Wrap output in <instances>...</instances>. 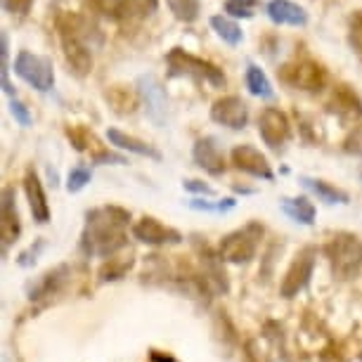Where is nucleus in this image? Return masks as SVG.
Here are the masks:
<instances>
[{
    "mask_svg": "<svg viewBox=\"0 0 362 362\" xmlns=\"http://www.w3.org/2000/svg\"><path fill=\"white\" fill-rule=\"evenodd\" d=\"M131 214L121 206H102L88 211L81 247L88 256H114L126 247V225Z\"/></svg>",
    "mask_w": 362,
    "mask_h": 362,
    "instance_id": "obj_1",
    "label": "nucleus"
},
{
    "mask_svg": "<svg viewBox=\"0 0 362 362\" xmlns=\"http://www.w3.org/2000/svg\"><path fill=\"white\" fill-rule=\"evenodd\" d=\"M57 33L66 64L76 76H88L93 71V52L88 38L98 33L95 26H90L83 17L76 15H62L57 19Z\"/></svg>",
    "mask_w": 362,
    "mask_h": 362,
    "instance_id": "obj_2",
    "label": "nucleus"
},
{
    "mask_svg": "<svg viewBox=\"0 0 362 362\" xmlns=\"http://www.w3.org/2000/svg\"><path fill=\"white\" fill-rule=\"evenodd\" d=\"M325 256L332 265V275L353 279L362 270V242L351 232H339L325 244Z\"/></svg>",
    "mask_w": 362,
    "mask_h": 362,
    "instance_id": "obj_3",
    "label": "nucleus"
},
{
    "mask_svg": "<svg viewBox=\"0 0 362 362\" xmlns=\"http://www.w3.org/2000/svg\"><path fill=\"white\" fill-rule=\"evenodd\" d=\"M166 66L170 76H185L199 83H209L214 88H225V74L223 69H218L214 62L197 57V54L182 50V47H173L166 54Z\"/></svg>",
    "mask_w": 362,
    "mask_h": 362,
    "instance_id": "obj_4",
    "label": "nucleus"
},
{
    "mask_svg": "<svg viewBox=\"0 0 362 362\" xmlns=\"http://www.w3.org/2000/svg\"><path fill=\"white\" fill-rule=\"evenodd\" d=\"M263 239V225L261 223H247L230 235H225L218 244V258L225 263H249L256 256L258 244Z\"/></svg>",
    "mask_w": 362,
    "mask_h": 362,
    "instance_id": "obj_5",
    "label": "nucleus"
},
{
    "mask_svg": "<svg viewBox=\"0 0 362 362\" xmlns=\"http://www.w3.org/2000/svg\"><path fill=\"white\" fill-rule=\"evenodd\" d=\"M277 76L284 86L305 93H320L327 86V71L322 64L313 59H293L277 69Z\"/></svg>",
    "mask_w": 362,
    "mask_h": 362,
    "instance_id": "obj_6",
    "label": "nucleus"
},
{
    "mask_svg": "<svg viewBox=\"0 0 362 362\" xmlns=\"http://www.w3.org/2000/svg\"><path fill=\"white\" fill-rule=\"evenodd\" d=\"M15 74L38 93H47L54 88V69L50 57L22 50L15 59Z\"/></svg>",
    "mask_w": 362,
    "mask_h": 362,
    "instance_id": "obj_7",
    "label": "nucleus"
},
{
    "mask_svg": "<svg viewBox=\"0 0 362 362\" xmlns=\"http://www.w3.org/2000/svg\"><path fill=\"white\" fill-rule=\"evenodd\" d=\"M315 258L317 254L313 247L300 249L298 254L293 256L289 270L284 272V279H282V284H279V293H282L284 298H293L298 291H303L305 286H308L313 270H315Z\"/></svg>",
    "mask_w": 362,
    "mask_h": 362,
    "instance_id": "obj_8",
    "label": "nucleus"
},
{
    "mask_svg": "<svg viewBox=\"0 0 362 362\" xmlns=\"http://www.w3.org/2000/svg\"><path fill=\"white\" fill-rule=\"evenodd\" d=\"M95 10L114 22H133L154 15L159 0H93Z\"/></svg>",
    "mask_w": 362,
    "mask_h": 362,
    "instance_id": "obj_9",
    "label": "nucleus"
},
{
    "mask_svg": "<svg viewBox=\"0 0 362 362\" xmlns=\"http://www.w3.org/2000/svg\"><path fill=\"white\" fill-rule=\"evenodd\" d=\"M258 133L270 149H282L291 138V124L277 107H265L258 116Z\"/></svg>",
    "mask_w": 362,
    "mask_h": 362,
    "instance_id": "obj_10",
    "label": "nucleus"
},
{
    "mask_svg": "<svg viewBox=\"0 0 362 362\" xmlns=\"http://www.w3.org/2000/svg\"><path fill=\"white\" fill-rule=\"evenodd\" d=\"M211 119L230 131H242L249 124V105L237 95H225L211 107Z\"/></svg>",
    "mask_w": 362,
    "mask_h": 362,
    "instance_id": "obj_11",
    "label": "nucleus"
},
{
    "mask_svg": "<svg viewBox=\"0 0 362 362\" xmlns=\"http://www.w3.org/2000/svg\"><path fill=\"white\" fill-rule=\"evenodd\" d=\"M133 237L142 244H149V247H168V244H180L182 235L175 228H168L161 221H156L152 216L140 218L138 223L133 225Z\"/></svg>",
    "mask_w": 362,
    "mask_h": 362,
    "instance_id": "obj_12",
    "label": "nucleus"
},
{
    "mask_svg": "<svg viewBox=\"0 0 362 362\" xmlns=\"http://www.w3.org/2000/svg\"><path fill=\"white\" fill-rule=\"evenodd\" d=\"M138 95L140 100L147 105V114L154 124H163L166 121V109H168V100H166V90L161 88L159 78L154 74H145V76L138 78Z\"/></svg>",
    "mask_w": 362,
    "mask_h": 362,
    "instance_id": "obj_13",
    "label": "nucleus"
},
{
    "mask_svg": "<svg viewBox=\"0 0 362 362\" xmlns=\"http://www.w3.org/2000/svg\"><path fill=\"white\" fill-rule=\"evenodd\" d=\"M232 163H235L237 170H242V173L251 177H258V180H272L275 177L265 154H261L251 145H237L232 149Z\"/></svg>",
    "mask_w": 362,
    "mask_h": 362,
    "instance_id": "obj_14",
    "label": "nucleus"
},
{
    "mask_svg": "<svg viewBox=\"0 0 362 362\" xmlns=\"http://www.w3.org/2000/svg\"><path fill=\"white\" fill-rule=\"evenodd\" d=\"M327 109L332 114H337L341 121L351 124V121H358L362 116V100L360 95L348 86H337L332 93L329 102H327Z\"/></svg>",
    "mask_w": 362,
    "mask_h": 362,
    "instance_id": "obj_15",
    "label": "nucleus"
},
{
    "mask_svg": "<svg viewBox=\"0 0 362 362\" xmlns=\"http://www.w3.org/2000/svg\"><path fill=\"white\" fill-rule=\"evenodd\" d=\"M192 159L202 170H206L211 175H221L225 173V156L218 149L216 138H199L194 142L192 149Z\"/></svg>",
    "mask_w": 362,
    "mask_h": 362,
    "instance_id": "obj_16",
    "label": "nucleus"
},
{
    "mask_svg": "<svg viewBox=\"0 0 362 362\" xmlns=\"http://www.w3.org/2000/svg\"><path fill=\"white\" fill-rule=\"evenodd\" d=\"M270 22H275L277 26H305L308 24V12L305 8H300L293 0H270L265 5Z\"/></svg>",
    "mask_w": 362,
    "mask_h": 362,
    "instance_id": "obj_17",
    "label": "nucleus"
},
{
    "mask_svg": "<svg viewBox=\"0 0 362 362\" xmlns=\"http://www.w3.org/2000/svg\"><path fill=\"white\" fill-rule=\"evenodd\" d=\"M24 192H26V199H29V209H31L33 221L36 223L50 221V206H47L43 182H40V177L33 173V170H29L24 177Z\"/></svg>",
    "mask_w": 362,
    "mask_h": 362,
    "instance_id": "obj_18",
    "label": "nucleus"
},
{
    "mask_svg": "<svg viewBox=\"0 0 362 362\" xmlns=\"http://www.w3.org/2000/svg\"><path fill=\"white\" fill-rule=\"evenodd\" d=\"M107 140L112 142L114 147L124 149V152H131V154H138V156H147V159L161 161V152H159V149L152 147L145 140H140V138L126 135L124 131H119V128H109V131H107Z\"/></svg>",
    "mask_w": 362,
    "mask_h": 362,
    "instance_id": "obj_19",
    "label": "nucleus"
},
{
    "mask_svg": "<svg viewBox=\"0 0 362 362\" xmlns=\"http://www.w3.org/2000/svg\"><path fill=\"white\" fill-rule=\"evenodd\" d=\"M0 232H3V244L17 242L19 232H22V225H19V216H17V204H15V189L5 187L3 189V223H0Z\"/></svg>",
    "mask_w": 362,
    "mask_h": 362,
    "instance_id": "obj_20",
    "label": "nucleus"
},
{
    "mask_svg": "<svg viewBox=\"0 0 362 362\" xmlns=\"http://www.w3.org/2000/svg\"><path fill=\"white\" fill-rule=\"evenodd\" d=\"M282 211L291 218V221H296L300 225H313V223H315V206H313L305 197H284Z\"/></svg>",
    "mask_w": 362,
    "mask_h": 362,
    "instance_id": "obj_21",
    "label": "nucleus"
},
{
    "mask_svg": "<svg viewBox=\"0 0 362 362\" xmlns=\"http://www.w3.org/2000/svg\"><path fill=\"white\" fill-rule=\"evenodd\" d=\"M300 182H303V185L308 187L317 199H322L327 204H348L351 202V197H348L344 189L334 187L325 180H317V177H300Z\"/></svg>",
    "mask_w": 362,
    "mask_h": 362,
    "instance_id": "obj_22",
    "label": "nucleus"
},
{
    "mask_svg": "<svg viewBox=\"0 0 362 362\" xmlns=\"http://www.w3.org/2000/svg\"><path fill=\"white\" fill-rule=\"evenodd\" d=\"M209 24H211V29L216 31V36L221 38L223 43H228V45H239V43H242L244 33H242L239 24L232 17H228V15H214V17L209 19Z\"/></svg>",
    "mask_w": 362,
    "mask_h": 362,
    "instance_id": "obj_23",
    "label": "nucleus"
},
{
    "mask_svg": "<svg viewBox=\"0 0 362 362\" xmlns=\"http://www.w3.org/2000/svg\"><path fill=\"white\" fill-rule=\"evenodd\" d=\"M244 81H247V88H249V93L254 95V98L272 100V95H275V90H272L270 78L265 76V71L261 69V66L249 64V66H247V74H244Z\"/></svg>",
    "mask_w": 362,
    "mask_h": 362,
    "instance_id": "obj_24",
    "label": "nucleus"
},
{
    "mask_svg": "<svg viewBox=\"0 0 362 362\" xmlns=\"http://www.w3.org/2000/svg\"><path fill=\"white\" fill-rule=\"evenodd\" d=\"M107 100H109V105L114 107L116 114H133L135 109H138V105H140V95L131 93L124 86L109 88V90H107Z\"/></svg>",
    "mask_w": 362,
    "mask_h": 362,
    "instance_id": "obj_25",
    "label": "nucleus"
},
{
    "mask_svg": "<svg viewBox=\"0 0 362 362\" xmlns=\"http://www.w3.org/2000/svg\"><path fill=\"white\" fill-rule=\"evenodd\" d=\"M69 272V268L66 265H59V268H54L50 272H45L43 279H40V284H36L31 289V296L29 298H43V296H52L54 291L62 286L64 282V275Z\"/></svg>",
    "mask_w": 362,
    "mask_h": 362,
    "instance_id": "obj_26",
    "label": "nucleus"
},
{
    "mask_svg": "<svg viewBox=\"0 0 362 362\" xmlns=\"http://www.w3.org/2000/svg\"><path fill=\"white\" fill-rule=\"evenodd\" d=\"M166 5L177 22L192 24L199 17V0H166Z\"/></svg>",
    "mask_w": 362,
    "mask_h": 362,
    "instance_id": "obj_27",
    "label": "nucleus"
},
{
    "mask_svg": "<svg viewBox=\"0 0 362 362\" xmlns=\"http://www.w3.org/2000/svg\"><path fill=\"white\" fill-rule=\"evenodd\" d=\"M8 50H10V43H8V33H0V64H3V90L5 95H10L12 100L17 98V90L10 81V62H8Z\"/></svg>",
    "mask_w": 362,
    "mask_h": 362,
    "instance_id": "obj_28",
    "label": "nucleus"
},
{
    "mask_svg": "<svg viewBox=\"0 0 362 362\" xmlns=\"http://www.w3.org/2000/svg\"><path fill=\"white\" fill-rule=\"evenodd\" d=\"M258 0H225V15L232 19H251Z\"/></svg>",
    "mask_w": 362,
    "mask_h": 362,
    "instance_id": "obj_29",
    "label": "nucleus"
},
{
    "mask_svg": "<svg viewBox=\"0 0 362 362\" xmlns=\"http://www.w3.org/2000/svg\"><path fill=\"white\" fill-rule=\"evenodd\" d=\"M90 177H93V170L88 166H74L69 170V175H66V189H69L71 194H76L90 182Z\"/></svg>",
    "mask_w": 362,
    "mask_h": 362,
    "instance_id": "obj_30",
    "label": "nucleus"
},
{
    "mask_svg": "<svg viewBox=\"0 0 362 362\" xmlns=\"http://www.w3.org/2000/svg\"><path fill=\"white\" fill-rule=\"evenodd\" d=\"M348 43H351L353 52L362 59V10L351 17V24H348Z\"/></svg>",
    "mask_w": 362,
    "mask_h": 362,
    "instance_id": "obj_31",
    "label": "nucleus"
},
{
    "mask_svg": "<svg viewBox=\"0 0 362 362\" xmlns=\"http://www.w3.org/2000/svg\"><path fill=\"white\" fill-rule=\"evenodd\" d=\"M66 138L71 140V145L76 147L78 152H86L88 147H93V145H95V138L86 131V128H81V126L66 128Z\"/></svg>",
    "mask_w": 362,
    "mask_h": 362,
    "instance_id": "obj_32",
    "label": "nucleus"
},
{
    "mask_svg": "<svg viewBox=\"0 0 362 362\" xmlns=\"http://www.w3.org/2000/svg\"><path fill=\"white\" fill-rule=\"evenodd\" d=\"M189 209H197V211H216V214H223V211H230L235 209V199H223V202H204V199H192L189 202Z\"/></svg>",
    "mask_w": 362,
    "mask_h": 362,
    "instance_id": "obj_33",
    "label": "nucleus"
},
{
    "mask_svg": "<svg viewBox=\"0 0 362 362\" xmlns=\"http://www.w3.org/2000/svg\"><path fill=\"white\" fill-rule=\"evenodd\" d=\"M10 114L15 116L17 124H19V126H24V128H29V126L33 124L29 107H26L24 102H19L17 98H15V100H10Z\"/></svg>",
    "mask_w": 362,
    "mask_h": 362,
    "instance_id": "obj_34",
    "label": "nucleus"
},
{
    "mask_svg": "<svg viewBox=\"0 0 362 362\" xmlns=\"http://www.w3.org/2000/svg\"><path fill=\"white\" fill-rule=\"evenodd\" d=\"M31 5H33V0H3L5 12H10V15H19V17L29 15Z\"/></svg>",
    "mask_w": 362,
    "mask_h": 362,
    "instance_id": "obj_35",
    "label": "nucleus"
},
{
    "mask_svg": "<svg viewBox=\"0 0 362 362\" xmlns=\"http://www.w3.org/2000/svg\"><path fill=\"white\" fill-rule=\"evenodd\" d=\"M95 163H116V166H124V163H128L124 156L119 154H112V152H98L95 154Z\"/></svg>",
    "mask_w": 362,
    "mask_h": 362,
    "instance_id": "obj_36",
    "label": "nucleus"
},
{
    "mask_svg": "<svg viewBox=\"0 0 362 362\" xmlns=\"http://www.w3.org/2000/svg\"><path fill=\"white\" fill-rule=\"evenodd\" d=\"M182 187L187 189V192H199V194H214V189L209 185H204L202 180H185L182 182Z\"/></svg>",
    "mask_w": 362,
    "mask_h": 362,
    "instance_id": "obj_37",
    "label": "nucleus"
}]
</instances>
